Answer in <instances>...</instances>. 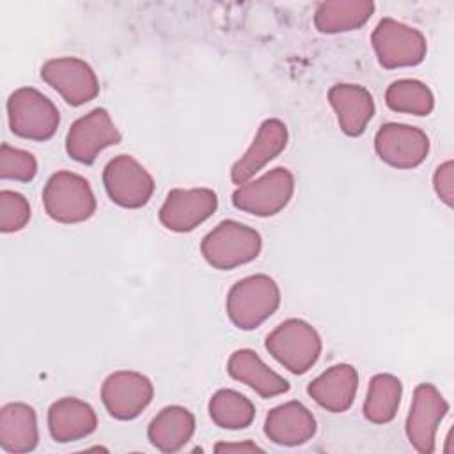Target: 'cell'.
<instances>
[{"instance_id": "cell-1", "label": "cell", "mask_w": 454, "mask_h": 454, "mask_svg": "<svg viewBox=\"0 0 454 454\" xmlns=\"http://www.w3.org/2000/svg\"><path fill=\"white\" fill-rule=\"evenodd\" d=\"M280 298V287L270 275H248L229 289L225 300L227 317L238 330H255L277 312Z\"/></svg>"}, {"instance_id": "cell-2", "label": "cell", "mask_w": 454, "mask_h": 454, "mask_svg": "<svg viewBox=\"0 0 454 454\" xmlns=\"http://www.w3.org/2000/svg\"><path fill=\"white\" fill-rule=\"evenodd\" d=\"M262 238L254 229L238 220H223L213 227L200 241L204 261L215 270H234L259 257Z\"/></svg>"}, {"instance_id": "cell-3", "label": "cell", "mask_w": 454, "mask_h": 454, "mask_svg": "<svg viewBox=\"0 0 454 454\" xmlns=\"http://www.w3.org/2000/svg\"><path fill=\"white\" fill-rule=\"evenodd\" d=\"M264 348L289 372L305 374L319 360L323 340L309 321L289 317L266 335Z\"/></svg>"}, {"instance_id": "cell-4", "label": "cell", "mask_w": 454, "mask_h": 454, "mask_svg": "<svg viewBox=\"0 0 454 454\" xmlns=\"http://www.w3.org/2000/svg\"><path fill=\"white\" fill-rule=\"evenodd\" d=\"M46 215L59 223H82L96 213V195L89 181L71 170L51 174L43 188Z\"/></svg>"}, {"instance_id": "cell-5", "label": "cell", "mask_w": 454, "mask_h": 454, "mask_svg": "<svg viewBox=\"0 0 454 454\" xmlns=\"http://www.w3.org/2000/svg\"><path fill=\"white\" fill-rule=\"evenodd\" d=\"M7 119L16 137L35 142L50 140L60 124L55 103L34 87H20L9 96Z\"/></svg>"}, {"instance_id": "cell-6", "label": "cell", "mask_w": 454, "mask_h": 454, "mask_svg": "<svg viewBox=\"0 0 454 454\" xmlns=\"http://www.w3.org/2000/svg\"><path fill=\"white\" fill-rule=\"evenodd\" d=\"M294 176L286 167H275L232 192V206L254 216H275L293 199Z\"/></svg>"}, {"instance_id": "cell-7", "label": "cell", "mask_w": 454, "mask_h": 454, "mask_svg": "<svg viewBox=\"0 0 454 454\" xmlns=\"http://www.w3.org/2000/svg\"><path fill=\"white\" fill-rule=\"evenodd\" d=\"M371 43L380 66L385 69L419 66L427 53L424 34L394 18L378 21L371 34Z\"/></svg>"}, {"instance_id": "cell-8", "label": "cell", "mask_w": 454, "mask_h": 454, "mask_svg": "<svg viewBox=\"0 0 454 454\" xmlns=\"http://www.w3.org/2000/svg\"><path fill=\"white\" fill-rule=\"evenodd\" d=\"M103 186L108 199L126 209L144 207L154 193L153 176L129 154H117L105 165Z\"/></svg>"}, {"instance_id": "cell-9", "label": "cell", "mask_w": 454, "mask_h": 454, "mask_svg": "<svg viewBox=\"0 0 454 454\" xmlns=\"http://www.w3.org/2000/svg\"><path fill=\"white\" fill-rule=\"evenodd\" d=\"M449 413V403L431 383H420L413 390L404 431L410 445L420 454H433L440 422Z\"/></svg>"}, {"instance_id": "cell-10", "label": "cell", "mask_w": 454, "mask_h": 454, "mask_svg": "<svg viewBox=\"0 0 454 454\" xmlns=\"http://www.w3.org/2000/svg\"><path fill=\"white\" fill-rule=\"evenodd\" d=\"M429 137L417 126L403 122H385L374 135L378 158L394 168H417L429 154Z\"/></svg>"}, {"instance_id": "cell-11", "label": "cell", "mask_w": 454, "mask_h": 454, "mask_svg": "<svg viewBox=\"0 0 454 454\" xmlns=\"http://www.w3.org/2000/svg\"><path fill=\"white\" fill-rule=\"evenodd\" d=\"M121 142V133L108 110L94 108L78 117L66 135V153L82 165H92L98 154Z\"/></svg>"}, {"instance_id": "cell-12", "label": "cell", "mask_w": 454, "mask_h": 454, "mask_svg": "<svg viewBox=\"0 0 454 454\" xmlns=\"http://www.w3.org/2000/svg\"><path fill=\"white\" fill-rule=\"evenodd\" d=\"M41 78L71 106H82L99 94L94 69L78 57L46 60L41 67Z\"/></svg>"}, {"instance_id": "cell-13", "label": "cell", "mask_w": 454, "mask_h": 454, "mask_svg": "<svg viewBox=\"0 0 454 454\" xmlns=\"http://www.w3.org/2000/svg\"><path fill=\"white\" fill-rule=\"evenodd\" d=\"M218 207V197L211 188H174L167 193L160 211V223L172 232H192Z\"/></svg>"}, {"instance_id": "cell-14", "label": "cell", "mask_w": 454, "mask_h": 454, "mask_svg": "<svg viewBox=\"0 0 454 454\" xmlns=\"http://www.w3.org/2000/svg\"><path fill=\"white\" fill-rule=\"evenodd\" d=\"M153 381L137 371H115L101 385V401L117 420L137 419L153 401Z\"/></svg>"}, {"instance_id": "cell-15", "label": "cell", "mask_w": 454, "mask_h": 454, "mask_svg": "<svg viewBox=\"0 0 454 454\" xmlns=\"http://www.w3.org/2000/svg\"><path fill=\"white\" fill-rule=\"evenodd\" d=\"M289 133L284 121L271 117L261 122L252 144L231 168V181L245 184L254 179L271 160H275L287 145Z\"/></svg>"}, {"instance_id": "cell-16", "label": "cell", "mask_w": 454, "mask_h": 454, "mask_svg": "<svg viewBox=\"0 0 454 454\" xmlns=\"http://www.w3.org/2000/svg\"><path fill=\"white\" fill-rule=\"evenodd\" d=\"M317 422L314 413L300 401H287L268 411L264 434L270 442L282 447H298L314 438Z\"/></svg>"}, {"instance_id": "cell-17", "label": "cell", "mask_w": 454, "mask_h": 454, "mask_svg": "<svg viewBox=\"0 0 454 454\" xmlns=\"http://www.w3.org/2000/svg\"><path fill=\"white\" fill-rule=\"evenodd\" d=\"M326 98L335 112L340 131L348 137H360L374 117L376 105L372 94L364 85L335 83Z\"/></svg>"}, {"instance_id": "cell-18", "label": "cell", "mask_w": 454, "mask_h": 454, "mask_svg": "<svg viewBox=\"0 0 454 454\" xmlns=\"http://www.w3.org/2000/svg\"><path fill=\"white\" fill-rule=\"evenodd\" d=\"M358 390V372L351 364H335L314 378L307 394L326 411L344 413L351 408Z\"/></svg>"}, {"instance_id": "cell-19", "label": "cell", "mask_w": 454, "mask_h": 454, "mask_svg": "<svg viewBox=\"0 0 454 454\" xmlns=\"http://www.w3.org/2000/svg\"><path fill=\"white\" fill-rule=\"evenodd\" d=\"M48 431L59 443H69L92 434L98 427L94 408L78 397H62L48 408Z\"/></svg>"}, {"instance_id": "cell-20", "label": "cell", "mask_w": 454, "mask_h": 454, "mask_svg": "<svg viewBox=\"0 0 454 454\" xmlns=\"http://www.w3.org/2000/svg\"><path fill=\"white\" fill-rule=\"evenodd\" d=\"M227 372L236 381L245 383L262 399L277 397L289 390V381L270 369L262 358L248 348L236 349L227 360Z\"/></svg>"}, {"instance_id": "cell-21", "label": "cell", "mask_w": 454, "mask_h": 454, "mask_svg": "<svg viewBox=\"0 0 454 454\" xmlns=\"http://www.w3.org/2000/svg\"><path fill=\"white\" fill-rule=\"evenodd\" d=\"M39 443L37 413L27 403H9L0 410V447L11 454L32 452Z\"/></svg>"}, {"instance_id": "cell-22", "label": "cell", "mask_w": 454, "mask_h": 454, "mask_svg": "<svg viewBox=\"0 0 454 454\" xmlns=\"http://www.w3.org/2000/svg\"><path fill=\"white\" fill-rule=\"evenodd\" d=\"M195 433L193 413L179 404L161 408L147 427L149 443L161 452L181 450Z\"/></svg>"}, {"instance_id": "cell-23", "label": "cell", "mask_w": 454, "mask_h": 454, "mask_svg": "<svg viewBox=\"0 0 454 454\" xmlns=\"http://www.w3.org/2000/svg\"><path fill=\"white\" fill-rule=\"evenodd\" d=\"M371 0H335L321 2L314 12V27L321 34H342L358 30L374 14Z\"/></svg>"}, {"instance_id": "cell-24", "label": "cell", "mask_w": 454, "mask_h": 454, "mask_svg": "<svg viewBox=\"0 0 454 454\" xmlns=\"http://www.w3.org/2000/svg\"><path fill=\"white\" fill-rule=\"evenodd\" d=\"M403 383L388 372L374 374L369 381L364 401V417L372 424H388L395 419L401 406Z\"/></svg>"}, {"instance_id": "cell-25", "label": "cell", "mask_w": 454, "mask_h": 454, "mask_svg": "<svg viewBox=\"0 0 454 454\" xmlns=\"http://www.w3.org/2000/svg\"><path fill=\"white\" fill-rule=\"evenodd\" d=\"M207 411L211 420L218 427L229 431L245 429L255 419L254 403L247 395L232 388L216 390L207 403Z\"/></svg>"}, {"instance_id": "cell-26", "label": "cell", "mask_w": 454, "mask_h": 454, "mask_svg": "<svg viewBox=\"0 0 454 454\" xmlns=\"http://www.w3.org/2000/svg\"><path fill=\"white\" fill-rule=\"evenodd\" d=\"M385 103L390 110L417 117L429 115L434 108L433 90L420 80L403 78L392 82L385 90Z\"/></svg>"}, {"instance_id": "cell-27", "label": "cell", "mask_w": 454, "mask_h": 454, "mask_svg": "<svg viewBox=\"0 0 454 454\" xmlns=\"http://www.w3.org/2000/svg\"><path fill=\"white\" fill-rule=\"evenodd\" d=\"M37 174V160L25 149L9 144L0 145V177L28 183Z\"/></svg>"}, {"instance_id": "cell-28", "label": "cell", "mask_w": 454, "mask_h": 454, "mask_svg": "<svg viewBox=\"0 0 454 454\" xmlns=\"http://www.w3.org/2000/svg\"><path fill=\"white\" fill-rule=\"evenodd\" d=\"M30 204L20 192L2 190L0 192V231L4 234L18 232L30 222Z\"/></svg>"}, {"instance_id": "cell-29", "label": "cell", "mask_w": 454, "mask_h": 454, "mask_svg": "<svg viewBox=\"0 0 454 454\" xmlns=\"http://www.w3.org/2000/svg\"><path fill=\"white\" fill-rule=\"evenodd\" d=\"M433 188L436 197L447 206L452 207L454 204V163L447 160L440 163L433 174Z\"/></svg>"}, {"instance_id": "cell-30", "label": "cell", "mask_w": 454, "mask_h": 454, "mask_svg": "<svg viewBox=\"0 0 454 454\" xmlns=\"http://www.w3.org/2000/svg\"><path fill=\"white\" fill-rule=\"evenodd\" d=\"M216 452H254V450H262L257 443L245 440L238 443H216L215 445Z\"/></svg>"}]
</instances>
